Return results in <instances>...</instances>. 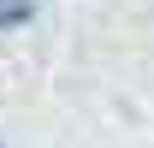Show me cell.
<instances>
[{"instance_id":"obj_1","label":"cell","mask_w":154,"mask_h":148,"mask_svg":"<svg viewBox=\"0 0 154 148\" xmlns=\"http://www.w3.org/2000/svg\"><path fill=\"white\" fill-rule=\"evenodd\" d=\"M42 12V0H0V30H24Z\"/></svg>"},{"instance_id":"obj_2","label":"cell","mask_w":154,"mask_h":148,"mask_svg":"<svg viewBox=\"0 0 154 148\" xmlns=\"http://www.w3.org/2000/svg\"><path fill=\"white\" fill-rule=\"evenodd\" d=\"M0 148H6V142H0Z\"/></svg>"}]
</instances>
